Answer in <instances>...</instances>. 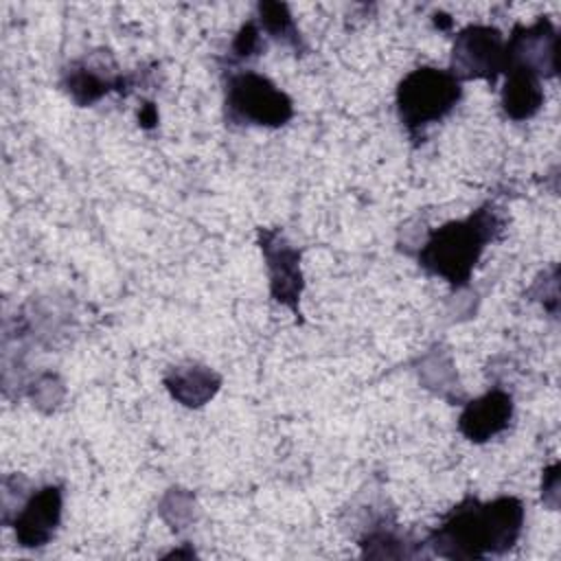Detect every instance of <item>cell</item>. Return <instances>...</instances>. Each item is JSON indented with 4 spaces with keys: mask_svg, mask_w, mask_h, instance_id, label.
Returning <instances> with one entry per match:
<instances>
[{
    "mask_svg": "<svg viewBox=\"0 0 561 561\" xmlns=\"http://www.w3.org/2000/svg\"><path fill=\"white\" fill-rule=\"evenodd\" d=\"M524 524V506L517 497L493 502L465 500L432 533V548L447 559H480L502 554L517 541Z\"/></svg>",
    "mask_w": 561,
    "mask_h": 561,
    "instance_id": "1",
    "label": "cell"
},
{
    "mask_svg": "<svg viewBox=\"0 0 561 561\" xmlns=\"http://www.w3.org/2000/svg\"><path fill=\"white\" fill-rule=\"evenodd\" d=\"M502 221L493 206L478 208L460 221H449L434 230L419 252V263L434 276L451 285H465L489 241L500 232Z\"/></svg>",
    "mask_w": 561,
    "mask_h": 561,
    "instance_id": "2",
    "label": "cell"
},
{
    "mask_svg": "<svg viewBox=\"0 0 561 561\" xmlns=\"http://www.w3.org/2000/svg\"><path fill=\"white\" fill-rule=\"evenodd\" d=\"M460 92V81L449 70L416 68L397 88L399 118L410 131H419L447 116L458 103Z\"/></svg>",
    "mask_w": 561,
    "mask_h": 561,
    "instance_id": "3",
    "label": "cell"
},
{
    "mask_svg": "<svg viewBox=\"0 0 561 561\" xmlns=\"http://www.w3.org/2000/svg\"><path fill=\"white\" fill-rule=\"evenodd\" d=\"M226 110L232 121L265 127H280L294 116L291 99L267 77L250 70L228 79Z\"/></svg>",
    "mask_w": 561,
    "mask_h": 561,
    "instance_id": "4",
    "label": "cell"
},
{
    "mask_svg": "<svg viewBox=\"0 0 561 561\" xmlns=\"http://www.w3.org/2000/svg\"><path fill=\"white\" fill-rule=\"evenodd\" d=\"M506 70V44L493 26H467L456 35L451 50V75L460 79H486Z\"/></svg>",
    "mask_w": 561,
    "mask_h": 561,
    "instance_id": "5",
    "label": "cell"
},
{
    "mask_svg": "<svg viewBox=\"0 0 561 561\" xmlns=\"http://www.w3.org/2000/svg\"><path fill=\"white\" fill-rule=\"evenodd\" d=\"M559 37L552 28L550 20L541 18L537 24L524 28L515 26L508 44H506V70L511 66H524L537 75L557 72V53Z\"/></svg>",
    "mask_w": 561,
    "mask_h": 561,
    "instance_id": "6",
    "label": "cell"
},
{
    "mask_svg": "<svg viewBox=\"0 0 561 561\" xmlns=\"http://www.w3.org/2000/svg\"><path fill=\"white\" fill-rule=\"evenodd\" d=\"M61 517V491L59 486H44L22 506L15 515V539L24 548L44 546Z\"/></svg>",
    "mask_w": 561,
    "mask_h": 561,
    "instance_id": "7",
    "label": "cell"
},
{
    "mask_svg": "<svg viewBox=\"0 0 561 561\" xmlns=\"http://www.w3.org/2000/svg\"><path fill=\"white\" fill-rule=\"evenodd\" d=\"M513 416V401L511 397L495 388L476 401L467 403L458 419V430L473 443H484L508 427Z\"/></svg>",
    "mask_w": 561,
    "mask_h": 561,
    "instance_id": "8",
    "label": "cell"
},
{
    "mask_svg": "<svg viewBox=\"0 0 561 561\" xmlns=\"http://www.w3.org/2000/svg\"><path fill=\"white\" fill-rule=\"evenodd\" d=\"M506 75L508 77L502 90V107L506 116L513 121H526L535 116L543 103L539 75L524 66H511Z\"/></svg>",
    "mask_w": 561,
    "mask_h": 561,
    "instance_id": "9",
    "label": "cell"
},
{
    "mask_svg": "<svg viewBox=\"0 0 561 561\" xmlns=\"http://www.w3.org/2000/svg\"><path fill=\"white\" fill-rule=\"evenodd\" d=\"M274 250L267 241H263V250L267 256L270 274H272V294L276 300L289 305L294 311L298 309L300 296V270H298V252L285 243H278L274 234Z\"/></svg>",
    "mask_w": 561,
    "mask_h": 561,
    "instance_id": "10",
    "label": "cell"
},
{
    "mask_svg": "<svg viewBox=\"0 0 561 561\" xmlns=\"http://www.w3.org/2000/svg\"><path fill=\"white\" fill-rule=\"evenodd\" d=\"M259 13H261V24L274 33L276 37H287L291 42H298V35H296V28H294V22H291V15L287 11L285 4H278V2H265L259 7Z\"/></svg>",
    "mask_w": 561,
    "mask_h": 561,
    "instance_id": "11",
    "label": "cell"
},
{
    "mask_svg": "<svg viewBox=\"0 0 561 561\" xmlns=\"http://www.w3.org/2000/svg\"><path fill=\"white\" fill-rule=\"evenodd\" d=\"M210 379H213V373H206V370H202V368H195V379H193V383H202V388H199V399H202V403L215 392V388H217V381L215 383H210ZM167 383H169V390L173 392V397H182L184 394V383H191V379L186 377V373H182V370H178V373H173V379H167Z\"/></svg>",
    "mask_w": 561,
    "mask_h": 561,
    "instance_id": "12",
    "label": "cell"
},
{
    "mask_svg": "<svg viewBox=\"0 0 561 561\" xmlns=\"http://www.w3.org/2000/svg\"><path fill=\"white\" fill-rule=\"evenodd\" d=\"M259 35H261V33H259L256 24H254V22H248V24L241 28V33L237 35V39H234V46H232L234 55H237V57L256 55V50L261 48V37H259Z\"/></svg>",
    "mask_w": 561,
    "mask_h": 561,
    "instance_id": "13",
    "label": "cell"
}]
</instances>
